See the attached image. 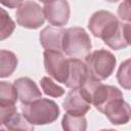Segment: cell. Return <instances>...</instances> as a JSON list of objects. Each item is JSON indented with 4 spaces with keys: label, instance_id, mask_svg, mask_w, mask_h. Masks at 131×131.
I'll use <instances>...</instances> for the list:
<instances>
[{
    "label": "cell",
    "instance_id": "6da1fadb",
    "mask_svg": "<svg viewBox=\"0 0 131 131\" xmlns=\"http://www.w3.org/2000/svg\"><path fill=\"white\" fill-rule=\"evenodd\" d=\"M23 117L31 125H47L57 120L60 110L57 103L49 98H39L21 106Z\"/></svg>",
    "mask_w": 131,
    "mask_h": 131
},
{
    "label": "cell",
    "instance_id": "7a4b0ae2",
    "mask_svg": "<svg viewBox=\"0 0 131 131\" xmlns=\"http://www.w3.org/2000/svg\"><path fill=\"white\" fill-rule=\"evenodd\" d=\"M92 49V43L87 32L81 27H72L64 31L62 51L70 58L85 59Z\"/></svg>",
    "mask_w": 131,
    "mask_h": 131
},
{
    "label": "cell",
    "instance_id": "3957f363",
    "mask_svg": "<svg viewBox=\"0 0 131 131\" xmlns=\"http://www.w3.org/2000/svg\"><path fill=\"white\" fill-rule=\"evenodd\" d=\"M116 63L115 55L105 49L95 50L85 57V64L89 74L99 81L105 80L114 73Z\"/></svg>",
    "mask_w": 131,
    "mask_h": 131
},
{
    "label": "cell",
    "instance_id": "277c9868",
    "mask_svg": "<svg viewBox=\"0 0 131 131\" xmlns=\"http://www.w3.org/2000/svg\"><path fill=\"white\" fill-rule=\"evenodd\" d=\"M121 21L115 16L114 13L107 10H97L89 18L88 29L90 33L106 42L118 30Z\"/></svg>",
    "mask_w": 131,
    "mask_h": 131
},
{
    "label": "cell",
    "instance_id": "5b68a950",
    "mask_svg": "<svg viewBox=\"0 0 131 131\" xmlns=\"http://www.w3.org/2000/svg\"><path fill=\"white\" fill-rule=\"evenodd\" d=\"M15 16L17 25L27 29H39L45 21L43 10L35 1H21L16 9Z\"/></svg>",
    "mask_w": 131,
    "mask_h": 131
},
{
    "label": "cell",
    "instance_id": "8992f818",
    "mask_svg": "<svg viewBox=\"0 0 131 131\" xmlns=\"http://www.w3.org/2000/svg\"><path fill=\"white\" fill-rule=\"evenodd\" d=\"M44 68L46 73L57 82L64 84L68 77L69 61L61 51L44 50Z\"/></svg>",
    "mask_w": 131,
    "mask_h": 131
},
{
    "label": "cell",
    "instance_id": "52a82bcc",
    "mask_svg": "<svg viewBox=\"0 0 131 131\" xmlns=\"http://www.w3.org/2000/svg\"><path fill=\"white\" fill-rule=\"evenodd\" d=\"M44 18L52 25V27L60 28L68 24L70 18V5L68 1L57 0L53 2H45L42 7Z\"/></svg>",
    "mask_w": 131,
    "mask_h": 131
},
{
    "label": "cell",
    "instance_id": "ba28073f",
    "mask_svg": "<svg viewBox=\"0 0 131 131\" xmlns=\"http://www.w3.org/2000/svg\"><path fill=\"white\" fill-rule=\"evenodd\" d=\"M101 113L104 114L108 121L114 125H125L130 121L131 117L130 105L124 100L123 96L110 100Z\"/></svg>",
    "mask_w": 131,
    "mask_h": 131
},
{
    "label": "cell",
    "instance_id": "9c48e42d",
    "mask_svg": "<svg viewBox=\"0 0 131 131\" xmlns=\"http://www.w3.org/2000/svg\"><path fill=\"white\" fill-rule=\"evenodd\" d=\"M68 77L64 85L72 89H78L85 83L90 74L84 61L75 58H68Z\"/></svg>",
    "mask_w": 131,
    "mask_h": 131
},
{
    "label": "cell",
    "instance_id": "30bf717a",
    "mask_svg": "<svg viewBox=\"0 0 131 131\" xmlns=\"http://www.w3.org/2000/svg\"><path fill=\"white\" fill-rule=\"evenodd\" d=\"M13 85L17 92V98L23 104H29L42 97L41 90L31 78H18L14 81Z\"/></svg>",
    "mask_w": 131,
    "mask_h": 131
},
{
    "label": "cell",
    "instance_id": "8fae6325",
    "mask_svg": "<svg viewBox=\"0 0 131 131\" xmlns=\"http://www.w3.org/2000/svg\"><path fill=\"white\" fill-rule=\"evenodd\" d=\"M62 107L70 115L85 116L86 113L90 110V103L85 100L78 88L72 89L68 92L64 100L62 101Z\"/></svg>",
    "mask_w": 131,
    "mask_h": 131
},
{
    "label": "cell",
    "instance_id": "7c38bea8",
    "mask_svg": "<svg viewBox=\"0 0 131 131\" xmlns=\"http://www.w3.org/2000/svg\"><path fill=\"white\" fill-rule=\"evenodd\" d=\"M64 29L48 26L44 28L39 35L40 44L45 50H56L62 51V38Z\"/></svg>",
    "mask_w": 131,
    "mask_h": 131
},
{
    "label": "cell",
    "instance_id": "4fadbf2b",
    "mask_svg": "<svg viewBox=\"0 0 131 131\" xmlns=\"http://www.w3.org/2000/svg\"><path fill=\"white\" fill-rule=\"evenodd\" d=\"M104 44L115 50L128 47L130 45V23H121L117 32Z\"/></svg>",
    "mask_w": 131,
    "mask_h": 131
},
{
    "label": "cell",
    "instance_id": "5bb4252c",
    "mask_svg": "<svg viewBox=\"0 0 131 131\" xmlns=\"http://www.w3.org/2000/svg\"><path fill=\"white\" fill-rule=\"evenodd\" d=\"M17 57L12 51L0 49V78L11 76L17 67Z\"/></svg>",
    "mask_w": 131,
    "mask_h": 131
},
{
    "label": "cell",
    "instance_id": "9a60e30c",
    "mask_svg": "<svg viewBox=\"0 0 131 131\" xmlns=\"http://www.w3.org/2000/svg\"><path fill=\"white\" fill-rule=\"evenodd\" d=\"M61 127L63 131H86L87 120L85 116H73L67 113L62 117Z\"/></svg>",
    "mask_w": 131,
    "mask_h": 131
},
{
    "label": "cell",
    "instance_id": "2e32d148",
    "mask_svg": "<svg viewBox=\"0 0 131 131\" xmlns=\"http://www.w3.org/2000/svg\"><path fill=\"white\" fill-rule=\"evenodd\" d=\"M17 100V92L13 84L0 81V105H13Z\"/></svg>",
    "mask_w": 131,
    "mask_h": 131
},
{
    "label": "cell",
    "instance_id": "e0dca14e",
    "mask_svg": "<svg viewBox=\"0 0 131 131\" xmlns=\"http://www.w3.org/2000/svg\"><path fill=\"white\" fill-rule=\"evenodd\" d=\"M6 131H34V126L31 125L21 114H14L4 125Z\"/></svg>",
    "mask_w": 131,
    "mask_h": 131
},
{
    "label": "cell",
    "instance_id": "ac0fdd59",
    "mask_svg": "<svg viewBox=\"0 0 131 131\" xmlns=\"http://www.w3.org/2000/svg\"><path fill=\"white\" fill-rule=\"evenodd\" d=\"M15 29V23L12 20L8 12L0 6V41L11 36Z\"/></svg>",
    "mask_w": 131,
    "mask_h": 131
},
{
    "label": "cell",
    "instance_id": "d6986e66",
    "mask_svg": "<svg viewBox=\"0 0 131 131\" xmlns=\"http://www.w3.org/2000/svg\"><path fill=\"white\" fill-rule=\"evenodd\" d=\"M40 85L43 90V92L51 97H60L64 94V89L57 85L51 78L49 77H43L40 80Z\"/></svg>",
    "mask_w": 131,
    "mask_h": 131
},
{
    "label": "cell",
    "instance_id": "ffe728a7",
    "mask_svg": "<svg viewBox=\"0 0 131 131\" xmlns=\"http://www.w3.org/2000/svg\"><path fill=\"white\" fill-rule=\"evenodd\" d=\"M117 80L119 82V84L126 90L130 89V84H131V80H130V58L126 59L125 61H123L118 70L117 73Z\"/></svg>",
    "mask_w": 131,
    "mask_h": 131
},
{
    "label": "cell",
    "instance_id": "44dd1931",
    "mask_svg": "<svg viewBox=\"0 0 131 131\" xmlns=\"http://www.w3.org/2000/svg\"><path fill=\"white\" fill-rule=\"evenodd\" d=\"M16 106L13 105H0V126H4L7 121L16 114Z\"/></svg>",
    "mask_w": 131,
    "mask_h": 131
},
{
    "label": "cell",
    "instance_id": "7402d4cb",
    "mask_svg": "<svg viewBox=\"0 0 131 131\" xmlns=\"http://www.w3.org/2000/svg\"><path fill=\"white\" fill-rule=\"evenodd\" d=\"M118 15L122 20H125L127 23H130L131 14H130V5L128 1L122 2L118 8Z\"/></svg>",
    "mask_w": 131,
    "mask_h": 131
},
{
    "label": "cell",
    "instance_id": "603a6c76",
    "mask_svg": "<svg viewBox=\"0 0 131 131\" xmlns=\"http://www.w3.org/2000/svg\"><path fill=\"white\" fill-rule=\"evenodd\" d=\"M20 2L21 1H8V2H2V4L5 6H8L10 8H15V7L17 8L18 5L20 4Z\"/></svg>",
    "mask_w": 131,
    "mask_h": 131
},
{
    "label": "cell",
    "instance_id": "cb8c5ba5",
    "mask_svg": "<svg viewBox=\"0 0 131 131\" xmlns=\"http://www.w3.org/2000/svg\"><path fill=\"white\" fill-rule=\"evenodd\" d=\"M100 131H117V130H114V129H101Z\"/></svg>",
    "mask_w": 131,
    "mask_h": 131
},
{
    "label": "cell",
    "instance_id": "d4e9b609",
    "mask_svg": "<svg viewBox=\"0 0 131 131\" xmlns=\"http://www.w3.org/2000/svg\"><path fill=\"white\" fill-rule=\"evenodd\" d=\"M0 131H6L5 127H3V126H0Z\"/></svg>",
    "mask_w": 131,
    "mask_h": 131
}]
</instances>
